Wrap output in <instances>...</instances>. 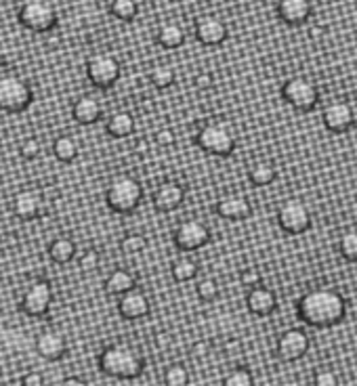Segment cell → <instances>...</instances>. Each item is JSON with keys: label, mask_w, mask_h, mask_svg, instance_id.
I'll return each mask as SVG.
<instances>
[{"label": "cell", "mask_w": 357, "mask_h": 386, "mask_svg": "<svg viewBox=\"0 0 357 386\" xmlns=\"http://www.w3.org/2000/svg\"><path fill=\"white\" fill-rule=\"evenodd\" d=\"M150 78L156 88H169L175 82V69L167 63H160V65H154Z\"/></svg>", "instance_id": "cell-31"}, {"label": "cell", "mask_w": 357, "mask_h": 386, "mask_svg": "<svg viewBox=\"0 0 357 386\" xmlns=\"http://www.w3.org/2000/svg\"><path fill=\"white\" fill-rule=\"evenodd\" d=\"M48 254L55 262L63 265V262H70L76 254V244L70 239V237H57L51 241L48 246Z\"/></svg>", "instance_id": "cell-28"}, {"label": "cell", "mask_w": 357, "mask_h": 386, "mask_svg": "<svg viewBox=\"0 0 357 386\" xmlns=\"http://www.w3.org/2000/svg\"><path fill=\"white\" fill-rule=\"evenodd\" d=\"M34 93L27 80L15 74H0V109L2 112H23L32 105Z\"/></svg>", "instance_id": "cell-4"}, {"label": "cell", "mask_w": 357, "mask_h": 386, "mask_svg": "<svg viewBox=\"0 0 357 386\" xmlns=\"http://www.w3.org/2000/svg\"><path fill=\"white\" fill-rule=\"evenodd\" d=\"M248 179H250L252 185H257V187H267V185H271V183L278 179V168H275V164L269 162V160H259V162H254V164L250 166Z\"/></svg>", "instance_id": "cell-25"}, {"label": "cell", "mask_w": 357, "mask_h": 386, "mask_svg": "<svg viewBox=\"0 0 357 386\" xmlns=\"http://www.w3.org/2000/svg\"><path fill=\"white\" fill-rule=\"evenodd\" d=\"M278 15L288 25H301L311 15L309 0H278Z\"/></svg>", "instance_id": "cell-19"}, {"label": "cell", "mask_w": 357, "mask_h": 386, "mask_svg": "<svg viewBox=\"0 0 357 386\" xmlns=\"http://www.w3.org/2000/svg\"><path fill=\"white\" fill-rule=\"evenodd\" d=\"M282 97L299 112H311L320 101L318 84L307 76H292L282 86Z\"/></svg>", "instance_id": "cell-5"}, {"label": "cell", "mask_w": 357, "mask_h": 386, "mask_svg": "<svg viewBox=\"0 0 357 386\" xmlns=\"http://www.w3.org/2000/svg\"><path fill=\"white\" fill-rule=\"evenodd\" d=\"M171 273L177 281H191L197 275V262L189 256H181L173 262Z\"/></svg>", "instance_id": "cell-29"}, {"label": "cell", "mask_w": 357, "mask_h": 386, "mask_svg": "<svg viewBox=\"0 0 357 386\" xmlns=\"http://www.w3.org/2000/svg\"><path fill=\"white\" fill-rule=\"evenodd\" d=\"M254 382V376L250 374L248 368H233L225 378L223 385L225 386H250Z\"/></svg>", "instance_id": "cell-35"}, {"label": "cell", "mask_w": 357, "mask_h": 386, "mask_svg": "<svg viewBox=\"0 0 357 386\" xmlns=\"http://www.w3.org/2000/svg\"><path fill=\"white\" fill-rule=\"evenodd\" d=\"M297 311L305 324L316 328H330L345 319L347 300L332 288H316L301 296Z\"/></svg>", "instance_id": "cell-1"}, {"label": "cell", "mask_w": 357, "mask_h": 386, "mask_svg": "<svg viewBox=\"0 0 357 386\" xmlns=\"http://www.w3.org/2000/svg\"><path fill=\"white\" fill-rule=\"evenodd\" d=\"M156 141H158V145L169 147V145L175 143V133H173L171 128H160V131L156 133Z\"/></svg>", "instance_id": "cell-41"}, {"label": "cell", "mask_w": 357, "mask_h": 386, "mask_svg": "<svg viewBox=\"0 0 357 386\" xmlns=\"http://www.w3.org/2000/svg\"><path fill=\"white\" fill-rule=\"evenodd\" d=\"M101 112H103L101 109V103L95 97H91V95L80 97L74 103V107H72V116L80 124H95L101 118Z\"/></svg>", "instance_id": "cell-22"}, {"label": "cell", "mask_w": 357, "mask_h": 386, "mask_svg": "<svg viewBox=\"0 0 357 386\" xmlns=\"http://www.w3.org/2000/svg\"><path fill=\"white\" fill-rule=\"evenodd\" d=\"M67 351V340L61 332L57 330H44L36 338V353L46 359V361H57L65 355Z\"/></svg>", "instance_id": "cell-16"}, {"label": "cell", "mask_w": 357, "mask_h": 386, "mask_svg": "<svg viewBox=\"0 0 357 386\" xmlns=\"http://www.w3.org/2000/svg\"><path fill=\"white\" fill-rule=\"evenodd\" d=\"M61 385L65 386H86V382L82 380V378H74V376H67V378H63V382Z\"/></svg>", "instance_id": "cell-43"}, {"label": "cell", "mask_w": 357, "mask_h": 386, "mask_svg": "<svg viewBox=\"0 0 357 386\" xmlns=\"http://www.w3.org/2000/svg\"><path fill=\"white\" fill-rule=\"evenodd\" d=\"M97 267H99V252L97 250H86L80 256V269L84 273H89V271H95Z\"/></svg>", "instance_id": "cell-40"}, {"label": "cell", "mask_w": 357, "mask_h": 386, "mask_svg": "<svg viewBox=\"0 0 357 386\" xmlns=\"http://www.w3.org/2000/svg\"><path fill=\"white\" fill-rule=\"evenodd\" d=\"M322 120H324V126L332 133H345L353 126L356 122V112L353 107L343 101V99H337L332 103H328L324 107V114H322Z\"/></svg>", "instance_id": "cell-12"}, {"label": "cell", "mask_w": 357, "mask_h": 386, "mask_svg": "<svg viewBox=\"0 0 357 386\" xmlns=\"http://www.w3.org/2000/svg\"><path fill=\"white\" fill-rule=\"evenodd\" d=\"M143 197L141 183L131 175H116L105 192V201L112 210L120 214H129L139 208Z\"/></svg>", "instance_id": "cell-3"}, {"label": "cell", "mask_w": 357, "mask_h": 386, "mask_svg": "<svg viewBox=\"0 0 357 386\" xmlns=\"http://www.w3.org/2000/svg\"><path fill=\"white\" fill-rule=\"evenodd\" d=\"M210 237V231L208 227L197 220V218H189V220H183L175 229V244H177L181 250L185 252H191V250H197L202 248Z\"/></svg>", "instance_id": "cell-11"}, {"label": "cell", "mask_w": 357, "mask_h": 386, "mask_svg": "<svg viewBox=\"0 0 357 386\" xmlns=\"http://www.w3.org/2000/svg\"><path fill=\"white\" fill-rule=\"evenodd\" d=\"M183 199H185V189L175 183V181H164L156 193H154V204H156V208L158 210H162V212H173V210H177L178 206L183 204Z\"/></svg>", "instance_id": "cell-20"}, {"label": "cell", "mask_w": 357, "mask_h": 386, "mask_svg": "<svg viewBox=\"0 0 357 386\" xmlns=\"http://www.w3.org/2000/svg\"><path fill=\"white\" fill-rule=\"evenodd\" d=\"M195 38L206 46H216L227 38V25L216 15H204L195 21Z\"/></svg>", "instance_id": "cell-14"}, {"label": "cell", "mask_w": 357, "mask_h": 386, "mask_svg": "<svg viewBox=\"0 0 357 386\" xmlns=\"http://www.w3.org/2000/svg\"><path fill=\"white\" fill-rule=\"evenodd\" d=\"M40 152H42V145H40V141L34 139V137L25 139V141L19 145V154H21L25 160H36V158L40 156Z\"/></svg>", "instance_id": "cell-37"}, {"label": "cell", "mask_w": 357, "mask_h": 386, "mask_svg": "<svg viewBox=\"0 0 357 386\" xmlns=\"http://www.w3.org/2000/svg\"><path fill=\"white\" fill-rule=\"evenodd\" d=\"M240 281H242V286L244 288H254V286H261L263 284V275H261V271L259 269H254V267H250V269H244L242 271V275H240Z\"/></svg>", "instance_id": "cell-38"}, {"label": "cell", "mask_w": 357, "mask_h": 386, "mask_svg": "<svg viewBox=\"0 0 357 386\" xmlns=\"http://www.w3.org/2000/svg\"><path fill=\"white\" fill-rule=\"evenodd\" d=\"M21 385L23 386H42L44 385V376L38 374V372H27L23 378H21Z\"/></svg>", "instance_id": "cell-42"}, {"label": "cell", "mask_w": 357, "mask_h": 386, "mask_svg": "<svg viewBox=\"0 0 357 386\" xmlns=\"http://www.w3.org/2000/svg\"><path fill=\"white\" fill-rule=\"evenodd\" d=\"M246 305H248V309H250L254 315L265 317V315H271V313L275 311V307H278V296H275L273 290H269V288H265V286L261 284V286H254V288L248 290Z\"/></svg>", "instance_id": "cell-18"}, {"label": "cell", "mask_w": 357, "mask_h": 386, "mask_svg": "<svg viewBox=\"0 0 357 386\" xmlns=\"http://www.w3.org/2000/svg\"><path fill=\"white\" fill-rule=\"evenodd\" d=\"M135 286H137V279L129 269H114L105 279V290L114 296H120V294L133 290Z\"/></svg>", "instance_id": "cell-24"}, {"label": "cell", "mask_w": 357, "mask_h": 386, "mask_svg": "<svg viewBox=\"0 0 357 386\" xmlns=\"http://www.w3.org/2000/svg\"><path fill=\"white\" fill-rule=\"evenodd\" d=\"M51 302H53V288L48 281H42V279L32 281L21 296V309L32 317L46 315L51 309Z\"/></svg>", "instance_id": "cell-10"}, {"label": "cell", "mask_w": 357, "mask_h": 386, "mask_svg": "<svg viewBox=\"0 0 357 386\" xmlns=\"http://www.w3.org/2000/svg\"><path fill=\"white\" fill-rule=\"evenodd\" d=\"M19 21L32 32H48L57 23V8L51 0H23L19 6Z\"/></svg>", "instance_id": "cell-6"}, {"label": "cell", "mask_w": 357, "mask_h": 386, "mask_svg": "<svg viewBox=\"0 0 357 386\" xmlns=\"http://www.w3.org/2000/svg\"><path fill=\"white\" fill-rule=\"evenodd\" d=\"M313 382H316L318 386H337L339 385V376H337L332 370L322 368V370H318V372H316Z\"/></svg>", "instance_id": "cell-39"}, {"label": "cell", "mask_w": 357, "mask_h": 386, "mask_svg": "<svg viewBox=\"0 0 357 386\" xmlns=\"http://www.w3.org/2000/svg\"><path fill=\"white\" fill-rule=\"evenodd\" d=\"M122 65L112 53H95L86 61V76L99 88H110L120 80Z\"/></svg>", "instance_id": "cell-8"}, {"label": "cell", "mask_w": 357, "mask_h": 386, "mask_svg": "<svg viewBox=\"0 0 357 386\" xmlns=\"http://www.w3.org/2000/svg\"><path fill=\"white\" fill-rule=\"evenodd\" d=\"M187 382H189V372H187L185 366L173 364V366L167 368V372H164V385L183 386L187 385Z\"/></svg>", "instance_id": "cell-34"}, {"label": "cell", "mask_w": 357, "mask_h": 386, "mask_svg": "<svg viewBox=\"0 0 357 386\" xmlns=\"http://www.w3.org/2000/svg\"><path fill=\"white\" fill-rule=\"evenodd\" d=\"M191 351H193V355L202 357V355H206V351H208V345H204V342H195Z\"/></svg>", "instance_id": "cell-44"}, {"label": "cell", "mask_w": 357, "mask_h": 386, "mask_svg": "<svg viewBox=\"0 0 357 386\" xmlns=\"http://www.w3.org/2000/svg\"><path fill=\"white\" fill-rule=\"evenodd\" d=\"M139 13L137 0H112V15L120 21H133Z\"/></svg>", "instance_id": "cell-30"}, {"label": "cell", "mask_w": 357, "mask_h": 386, "mask_svg": "<svg viewBox=\"0 0 357 386\" xmlns=\"http://www.w3.org/2000/svg\"><path fill=\"white\" fill-rule=\"evenodd\" d=\"M99 366H101L103 374H108L112 378L133 380L143 372L145 359L137 347L126 345V342H116V345H110L103 349V353L99 357Z\"/></svg>", "instance_id": "cell-2"}, {"label": "cell", "mask_w": 357, "mask_h": 386, "mask_svg": "<svg viewBox=\"0 0 357 386\" xmlns=\"http://www.w3.org/2000/svg\"><path fill=\"white\" fill-rule=\"evenodd\" d=\"M216 212L227 218V220H244L250 216L252 212V206L250 201L244 197V195H238V193H229V195H223L219 201H216Z\"/></svg>", "instance_id": "cell-17"}, {"label": "cell", "mask_w": 357, "mask_h": 386, "mask_svg": "<svg viewBox=\"0 0 357 386\" xmlns=\"http://www.w3.org/2000/svg\"><path fill=\"white\" fill-rule=\"evenodd\" d=\"M135 126H137L135 124V116L131 112H124V109L114 112L110 116V120H108V133L112 137H116V139H124V137L133 135Z\"/></svg>", "instance_id": "cell-23"}, {"label": "cell", "mask_w": 357, "mask_h": 386, "mask_svg": "<svg viewBox=\"0 0 357 386\" xmlns=\"http://www.w3.org/2000/svg\"><path fill=\"white\" fill-rule=\"evenodd\" d=\"M156 38H158V42L164 48H178L185 42V29H183V25L177 23V21H164L158 27Z\"/></svg>", "instance_id": "cell-26"}, {"label": "cell", "mask_w": 357, "mask_h": 386, "mask_svg": "<svg viewBox=\"0 0 357 386\" xmlns=\"http://www.w3.org/2000/svg\"><path fill=\"white\" fill-rule=\"evenodd\" d=\"M145 246H148V241H145V237L139 235V233H129V235H124V237L120 239V250H122L124 254H129V256L143 252Z\"/></svg>", "instance_id": "cell-33"}, {"label": "cell", "mask_w": 357, "mask_h": 386, "mask_svg": "<svg viewBox=\"0 0 357 386\" xmlns=\"http://www.w3.org/2000/svg\"><path fill=\"white\" fill-rule=\"evenodd\" d=\"M195 292H197V296L204 300V302H210V300H214L216 296H219V284H216V279H212V277H204V279H200L197 281V286H195Z\"/></svg>", "instance_id": "cell-36"}, {"label": "cell", "mask_w": 357, "mask_h": 386, "mask_svg": "<svg viewBox=\"0 0 357 386\" xmlns=\"http://www.w3.org/2000/svg\"><path fill=\"white\" fill-rule=\"evenodd\" d=\"M311 210L305 201L297 199V197H290L286 201L280 204L278 208V222L280 227L286 231V233H292V235H299V233H305L309 227H311Z\"/></svg>", "instance_id": "cell-9"}, {"label": "cell", "mask_w": 357, "mask_h": 386, "mask_svg": "<svg viewBox=\"0 0 357 386\" xmlns=\"http://www.w3.org/2000/svg\"><path fill=\"white\" fill-rule=\"evenodd\" d=\"M197 145L212 154V156H231L235 149V135L227 124L221 122H210L204 128H200L195 137Z\"/></svg>", "instance_id": "cell-7"}, {"label": "cell", "mask_w": 357, "mask_h": 386, "mask_svg": "<svg viewBox=\"0 0 357 386\" xmlns=\"http://www.w3.org/2000/svg\"><path fill=\"white\" fill-rule=\"evenodd\" d=\"M118 298H120V300H118V311H120V315H122L124 319H131V321L145 317V315L150 313V309H152V302H150L148 294L141 292V290H137V288H133V290L120 294Z\"/></svg>", "instance_id": "cell-15"}, {"label": "cell", "mask_w": 357, "mask_h": 386, "mask_svg": "<svg viewBox=\"0 0 357 386\" xmlns=\"http://www.w3.org/2000/svg\"><path fill=\"white\" fill-rule=\"evenodd\" d=\"M307 351H309V336L303 330L292 328L278 338V355L284 361H297L305 357Z\"/></svg>", "instance_id": "cell-13"}, {"label": "cell", "mask_w": 357, "mask_h": 386, "mask_svg": "<svg viewBox=\"0 0 357 386\" xmlns=\"http://www.w3.org/2000/svg\"><path fill=\"white\" fill-rule=\"evenodd\" d=\"M42 210V199L36 192H19L15 197H13V212L15 216L23 218V220H32L40 214Z\"/></svg>", "instance_id": "cell-21"}, {"label": "cell", "mask_w": 357, "mask_h": 386, "mask_svg": "<svg viewBox=\"0 0 357 386\" xmlns=\"http://www.w3.org/2000/svg\"><path fill=\"white\" fill-rule=\"evenodd\" d=\"M78 152H80V147H78V141L74 137L61 135L53 143V154L61 162H74L78 158Z\"/></svg>", "instance_id": "cell-27"}, {"label": "cell", "mask_w": 357, "mask_h": 386, "mask_svg": "<svg viewBox=\"0 0 357 386\" xmlns=\"http://www.w3.org/2000/svg\"><path fill=\"white\" fill-rule=\"evenodd\" d=\"M339 250L341 254L351 260V262H357V229H349L341 235L339 239Z\"/></svg>", "instance_id": "cell-32"}, {"label": "cell", "mask_w": 357, "mask_h": 386, "mask_svg": "<svg viewBox=\"0 0 357 386\" xmlns=\"http://www.w3.org/2000/svg\"><path fill=\"white\" fill-rule=\"evenodd\" d=\"M197 84H202V86H210V84H212V76H210V74H204V76L200 74V76H197Z\"/></svg>", "instance_id": "cell-45"}]
</instances>
